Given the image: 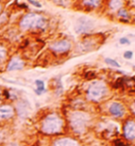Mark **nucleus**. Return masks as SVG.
I'll use <instances>...</instances> for the list:
<instances>
[{
    "label": "nucleus",
    "instance_id": "nucleus-2",
    "mask_svg": "<svg viewBox=\"0 0 135 146\" xmlns=\"http://www.w3.org/2000/svg\"><path fill=\"white\" fill-rule=\"evenodd\" d=\"M63 126H64V121L61 117L55 113H52L43 119L41 123V131L45 134L53 135L61 132Z\"/></svg>",
    "mask_w": 135,
    "mask_h": 146
},
{
    "label": "nucleus",
    "instance_id": "nucleus-8",
    "mask_svg": "<svg viewBox=\"0 0 135 146\" xmlns=\"http://www.w3.org/2000/svg\"><path fill=\"white\" fill-rule=\"evenodd\" d=\"M123 132L126 139L133 141L135 139V121H133V120H128L124 125Z\"/></svg>",
    "mask_w": 135,
    "mask_h": 146
},
{
    "label": "nucleus",
    "instance_id": "nucleus-25",
    "mask_svg": "<svg viewBox=\"0 0 135 146\" xmlns=\"http://www.w3.org/2000/svg\"><path fill=\"white\" fill-rule=\"evenodd\" d=\"M133 108H134V111H135V103H134V106H133Z\"/></svg>",
    "mask_w": 135,
    "mask_h": 146
},
{
    "label": "nucleus",
    "instance_id": "nucleus-13",
    "mask_svg": "<svg viewBox=\"0 0 135 146\" xmlns=\"http://www.w3.org/2000/svg\"><path fill=\"white\" fill-rule=\"evenodd\" d=\"M35 85L37 86V89L35 90L37 95H41V93L45 91V87H44L45 85H44V82L43 80H36Z\"/></svg>",
    "mask_w": 135,
    "mask_h": 146
},
{
    "label": "nucleus",
    "instance_id": "nucleus-3",
    "mask_svg": "<svg viewBox=\"0 0 135 146\" xmlns=\"http://www.w3.org/2000/svg\"><path fill=\"white\" fill-rule=\"evenodd\" d=\"M88 121L89 117L84 112L75 111L70 115V125L76 133H83L85 131Z\"/></svg>",
    "mask_w": 135,
    "mask_h": 146
},
{
    "label": "nucleus",
    "instance_id": "nucleus-17",
    "mask_svg": "<svg viewBox=\"0 0 135 146\" xmlns=\"http://www.w3.org/2000/svg\"><path fill=\"white\" fill-rule=\"evenodd\" d=\"M85 5H89L90 7H96L100 4V1H84L83 2Z\"/></svg>",
    "mask_w": 135,
    "mask_h": 146
},
{
    "label": "nucleus",
    "instance_id": "nucleus-10",
    "mask_svg": "<svg viewBox=\"0 0 135 146\" xmlns=\"http://www.w3.org/2000/svg\"><path fill=\"white\" fill-rule=\"evenodd\" d=\"M29 110H31V107H29L28 101H20L17 105V112L20 118L27 117Z\"/></svg>",
    "mask_w": 135,
    "mask_h": 146
},
{
    "label": "nucleus",
    "instance_id": "nucleus-5",
    "mask_svg": "<svg viewBox=\"0 0 135 146\" xmlns=\"http://www.w3.org/2000/svg\"><path fill=\"white\" fill-rule=\"evenodd\" d=\"M93 25H94V23L91 19L86 18V17H82V18L77 19L76 23H75L74 30L76 33H85L91 30Z\"/></svg>",
    "mask_w": 135,
    "mask_h": 146
},
{
    "label": "nucleus",
    "instance_id": "nucleus-6",
    "mask_svg": "<svg viewBox=\"0 0 135 146\" xmlns=\"http://www.w3.org/2000/svg\"><path fill=\"white\" fill-rule=\"evenodd\" d=\"M50 49L55 53H65L71 49V43L66 40H60L51 44Z\"/></svg>",
    "mask_w": 135,
    "mask_h": 146
},
{
    "label": "nucleus",
    "instance_id": "nucleus-21",
    "mask_svg": "<svg viewBox=\"0 0 135 146\" xmlns=\"http://www.w3.org/2000/svg\"><path fill=\"white\" fill-rule=\"evenodd\" d=\"M29 3L31 4V5H34L35 7H41V5L40 2H36V1H29Z\"/></svg>",
    "mask_w": 135,
    "mask_h": 146
},
{
    "label": "nucleus",
    "instance_id": "nucleus-1",
    "mask_svg": "<svg viewBox=\"0 0 135 146\" xmlns=\"http://www.w3.org/2000/svg\"><path fill=\"white\" fill-rule=\"evenodd\" d=\"M48 21L43 16L37 13H29L23 16L19 21V27L23 31L44 30Z\"/></svg>",
    "mask_w": 135,
    "mask_h": 146
},
{
    "label": "nucleus",
    "instance_id": "nucleus-23",
    "mask_svg": "<svg viewBox=\"0 0 135 146\" xmlns=\"http://www.w3.org/2000/svg\"><path fill=\"white\" fill-rule=\"evenodd\" d=\"M9 146H18V144H17V143H10V144H9Z\"/></svg>",
    "mask_w": 135,
    "mask_h": 146
},
{
    "label": "nucleus",
    "instance_id": "nucleus-11",
    "mask_svg": "<svg viewBox=\"0 0 135 146\" xmlns=\"http://www.w3.org/2000/svg\"><path fill=\"white\" fill-rule=\"evenodd\" d=\"M53 146H79V143L72 138H61L54 141Z\"/></svg>",
    "mask_w": 135,
    "mask_h": 146
},
{
    "label": "nucleus",
    "instance_id": "nucleus-4",
    "mask_svg": "<svg viewBox=\"0 0 135 146\" xmlns=\"http://www.w3.org/2000/svg\"><path fill=\"white\" fill-rule=\"evenodd\" d=\"M107 92V87L103 82H94L89 86L87 96L91 100H98L104 97Z\"/></svg>",
    "mask_w": 135,
    "mask_h": 146
},
{
    "label": "nucleus",
    "instance_id": "nucleus-20",
    "mask_svg": "<svg viewBox=\"0 0 135 146\" xmlns=\"http://www.w3.org/2000/svg\"><path fill=\"white\" fill-rule=\"evenodd\" d=\"M120 42L121 44H130V40L127 38H121L120 40Z\"/></svg>",
    "mask_w": 135,
    "mask_h": 146
},
{
    "label": "nucleus",
    "instance_id": "nucleus-9",
    "mask_svg": "<svg viewBox=\"0 0 135 146\" xmlns=\"http://www.w3.org/2000/svg\"><path fill=\"white\" fill-rule=\"evenodd\" d=\"M15 115V110L11 105L0 106V120L9 119Z\"/></svg>",
    "mask_w": 135,
    "mask_h": 146
},
{
    "label": "nucleus",
    "instance_id": "nucleus-12",
    "mask_svg": "<svg viewBox=\"0 0 135 146\" xmlns=\"http://www.w3.org/2000/svg\"><path fill=\"white\" fill-rule=\"evenodd\" d=\"M109 112L115 117H121L124 114V108L120 103L113 102L109 107Z\"/></svg>",
    "mask_w": 135,
    "mask_h": 146
},
{
    "label": "nucleus",
    "instance_id": "nucleus-18",
    "mask_svg": "<svg viewBox=\"0 0 135 146\" xmlns=\"http://www.w3.org/2000/svg\"><path fill=\"white\" fill-rule=\"evenodd\" d=\"M119 16L122 17V18H126V19L129 18V15H128L127 11H126L125 9H120V12H119Z\"/></svg>",
    "mask_w": 135,
    "mask_h": 146
},
{
    "label": "nucleus",
    "instance_id": "nucleus-7",
    "mask_svg": "<svg viewBox=\"0 0 135 146\" xmlns=\"http://www.w3.org/2000/svg\"><path fill=\"white\" fill-rule=\"evenodd\" d=\"M25 67V62L19 56H13L10 58L7 65V71H17L21 70Z\"/></svg>",
    "mask_w": 135,
    "mask_h": 146
},
{
    "label": "nucleus",
    "instance_id": "nucleus-16",
    "mask_svg": "<svg viewBox=\"0 0 135 146\" xmlns=\"http://www.w3.org/2000/svg\"><path fill=\"white\" fill-rule=\"evenodd\" d=\"M122 4L121 1H111L109 3V5H110V7L112 9H117V8H119L120 6Z\"/></svg>",
    "mask_w": 135,
    "mask_h": 146
},
{
    "label": "nucleus",
    "instance_id": "nucleus-24",
    "mask_svg": "<svg viewBox=\"0 0 135 146\" xmlns=\"http://www.w3.org/2000/svg\"><path fill=\"white\" fill-rule=\"evenodd\" d=\"M1 11H2V4L0 3V13H1Z\"/></svg>",
    "mask_w": 135,
    "mask_h": 146
},
{
    "label": "nucleus",
    "instance_id": "nucleus-14",
    "mask_svg": "<svg viewBox=\"0 0 135 146\" xmlns=\"http://www.w3.org/2000/svg\"><path fill=\"white\" fill-rule=\"evenodd\" d=\"M7 49L2 46V45H0V62H3L7 61Z\"/></svg>",
    "mask_w": 135,
    "mask_h": 146
},
{
    "label": "nucleus",
    "instance_id": "nucleus-19",
    "mask_svg": "<svg viewBox=\"0 0 135 146\" xmlns=\"http://www.w3.org/2000/svg\"><path fill=\"white\" fill-rule=\"evenodd\" d=\"M132 55H133L132 52L127 51V52H125V53H124V58H126V59H132Z\"/></svg>",
    "mask_w": 135,
    "mask_h": 146
},
{
    "label": "nucleus",
    "instance_id": "nucleus-15",
    "mask_svg": "<svg viewBox=\"0 0 135 146\" xmlns=\"http://www.w3.org/2000/svg\"><path fill=\"white\" fill-rule=\"evenodd\" d=\"M105 62H107L108 64H110L112 66H115V67H120V66L119 64V62H118L117 61L110 59V58H106V59H105Z\"/></svg>",
    "mask_w": 135,
    "mask_h": 146
},
{
    "label": "nucleus",
    "instance_id": "nucleus-22",
    "mask_svg": "<svg viewBox=\"0 0 135 146\" xmlns=\"http://www.w3.org/2000/svg\"><path fill=\"white\" fill-rule=\"evenodd\" d=\"M115 144L118 145V146H124L123 143H122V141H119V140L115 141Z\"/></svg>",
    "mask_w": 135,
    "mask_h": 146
}]
</instances>
